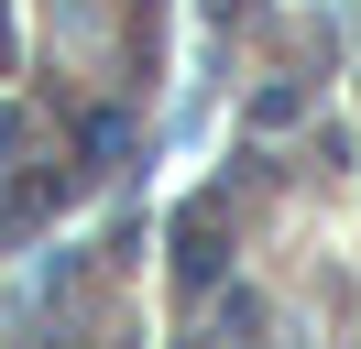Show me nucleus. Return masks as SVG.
<instances>
[{
    "instance_id": "1",
    "label": "nucleus",
    "mask_w": 361,
    "mask_h": 349,
    "mask_svg": "<svg viewBox=\"0 0 361 349\" xmlns=\"http://www.w3.org/2000/svg\"><path fill=\"white\" fill-rule=\"evenodd\" d=\"M0 65H11V22H0Z\"/></svg>"
}]
</instances>
